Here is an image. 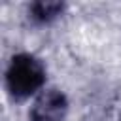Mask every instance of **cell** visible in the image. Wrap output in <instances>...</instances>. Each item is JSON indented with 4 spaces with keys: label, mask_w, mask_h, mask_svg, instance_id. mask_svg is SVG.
<instances>
[{
    "label": "cell",
    "mask_w": 121,
    "mask_h": 121,
    "mask_svg": "<svg viewBox=\"0 0 121 121\" xmlns=\"http://www.w3.org/2000/svg\"><path fill=\"white\" fill-rule=\"evenodd\" d=\"M68 100L59 89H47L38 95L30 108V121H62Z\"/></svg>",
    "instance_id": "obj_2"
},
{
    "label": "cell",
    "mask_w": 121,
    "mask_h": 121,
    "mask_svg": "<svg viewBox=\"0 0 121 121\" xmlns=\"http://www.w3.org/2000/svg\"><path fill=\"white\" fill-rule=\"evenodd\" d=\"M6 83L13 98H26L40 91L45 83V66L34 55L19 53L8 66Z\"/></svg>",
    "instance_id": "obj_1"
},
{
    "label": "cell",
    "mask_w": 121,
    "mask_h": 121,
    "mask_svg": "<svg viewBox=\"0 0 121 121\" xmlns=\"http://www.w3.org/2000/svg\"><path fill=\"white\" fill-rule=\"evenodd\" d=\"M64 9L62 2H51V0H40L30 6V17L38 23H49L55 17H59Z\"/></svg>",
    "instance_id": "obj_3"
}]
</instances>
